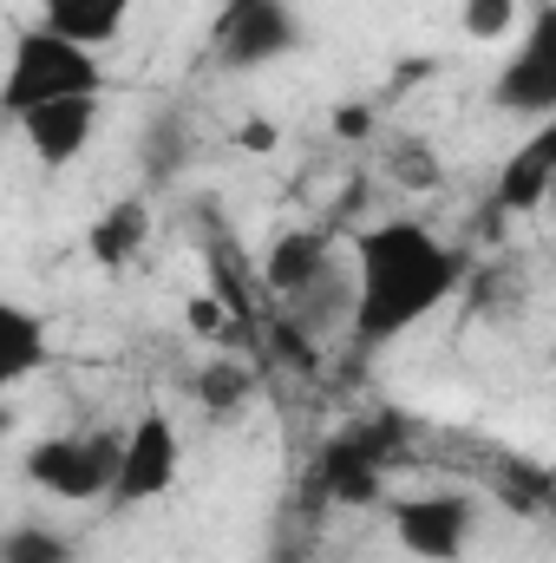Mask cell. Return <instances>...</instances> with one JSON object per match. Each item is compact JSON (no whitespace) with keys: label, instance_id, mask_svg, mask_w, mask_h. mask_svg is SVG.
Here are the masks:
<instances>
[{"label":"cell","instance_id":"obj_1","mask_svg":"<svg viewBox=\"0 0 556 563\" xmlns=\"http://www.w3.org/2000/svg\"><path fill=\"white\" fill-rule=\"evenodd\" d=\"M347 250H354V314H347L354 347H387V341L413 334L419 321L465 282V256L445 250L413 217L354 230Z\"/></svg>","mask_w":556,"mask_h":563},{"label":"cell","instance_id":"obj_2","mask_svg":"<svg viewBox=\"0 0 556 563\" xmlns=\"http://www.w3.org/2000/svg\"><path fill=\"white\" fill-rule=\"evenodd\" d=\"M105 92V73H99V53L46 33L40 20L13 33V53H7V73H0V112L20 119L33 106H53V99H99Z\"/></svg>","mask_w":556,"mask_h":563},{"label":"cell","instance_id":"obj_3","mask_svg":"<svg viewBox=\"0 0 556 563\" xmlns=\"http://www.w3.org/2000/svg\"><path fill=\"white\" fill-rule=\"evenodd\" d=\"M119 452H125V432H112V426H99V432H59V439H46V445L26 452V478L40 492L66 498V505H92V498L112 492Z\"/></svg>","mask_w":556,"mask_h":563},{"label":"cell","instance_id":"obj_4","mask_svg":"<svg viewBox=\"0 0 556 563\" xmlns=\"http://www.w3.org/2000/svg\"><path fill=\"white\" fill-rule=\"evenodd\" d=\"M301 46V20L288 0H230L223 20H216V59L230 73H249V66H269L281 53Z\"/></svg>","mask_w":556,"mask_h":563},{"label":"cell","instance_id":"obj_5","mask_svg":"<svg viewBox=\"0 0 556 563\" xmlns=\"http://www.w3.org/2000/svg\"><path fill=\"white\" fill-rule=\"evenodd\" d=\"M471 518H478L471 492H419L393 505V538L419 563H458L471 544Z\"/></svg>","mask_w":556,"mask_h":563},{"label":"cell","instance_id":"obj_6","mask_svg":"<svg viewBox=\"0 0 556 563\" xmlns=\"http://www.w3.org/2000/svg\"><path fill=\"white\" fill-rule=\"evenodd\" d=\"M177 478V426L164 407L138 413V426L125 432V452H119V478L105 492V505H151L164 498Z\"/></svg>","mask_w":556,"mask_h":563},{"label":"cell","instance_id":"obj_7","mask_svg":"<svg viewBox=\"0 0 556 563\" xmlns=\"http://www.w3.org/2000/svg\"><path fill=\"white\" fill-rule=\"evenodd\" d=\"M491 99L504 112H524V119H551L556 112V7H537L531 40L511 53V66L498 73Z\"/></svg>","mask_w":556,"mask_h":563},{"label":"cell","instance_id":"obj_8","mask_svg":"<svg viewBox=\"0 0 556 563\" xmlns=\"http://www.w3.org/2000/svg\"><path fill=\"white\" fill-rule=\"evenodd\" d=\"M26 144H33V157L46 164V170H59V164H73L92 132H99V99H53V106H33V112H20L13 119Z\"/></svg>","mask_w":556,"mask_h":563},{"label":"cell","instance_id":"obj_9","mask_svg":"<svg viewBox=\"0 0 556 563\" xmlns=\"http://www.w3.org/2000/svg\"><path fill=\"white\" fill-rule=\"evenodd\" d=\"M551 177H556V125H537V139H524L504 157V177H498V190H491L485 210H498V217H537L544 197H551Z\"/></svg>","mask_w":556,"mask_h":563},{"label":"cell","instance_id":"obj_10","mask_svg":"<svg viewBox=\"0 0 556 563\" xmlns=\"http://www.w3.org/2000/svg\"><path fill=\"white\" fill-rule=\"evenodd\" d=\"M334 263V230L327 223H314V230H281L276 243H269V256H263V288L269 295H301L308 282L321 276Z\"/></svg>","mask_w":556,"mask_h":563},{"label":"cell","instance_id":"obj_11","mask_svg":"<svg viewBox=\"0 0 556 563\" xmlns=\"http://www.w3.org/2000/svg\"><path fill=\"white\" fill-rule=\"evenodd\" d=\"M125 13H132V0H40V26L86 46V53L112 46L125 33Z\"/></svg>","mask_w":556,"mask_h":563},{"label":"cell","instance_id":"obj_12","mask_svg":"<svg viewBox=\"0 0 556 563\" xmlns=\"http://www.w3.org/2000/svg\"><path fill=\"white\" fill-rule=\"evenodd\" d=\"M144 236H151V203H144V197H119V203L86 230V256H92L99 269H125V263H138Z\"/></svg>","mask_w":556,"mask_h":563},{"label":"cell","instance_id":"obj_13","mask_svg":"<svg viewBox=\"0 0 556 563\" xmlns=\"http://www.w3.org/2000/svg\"><path fill=\"white\" fill-rule=\"evenodd\" d=\"M347 314H354V269H341V256L301 295H288V321L308 334H334V328H347Z\"/></svg>","mask_w":556,"mask_h":563},{"label":"cell","instance_id":"obj_14","mask_svg":"<svg viewBox=\"0 0 556 563\" xmlns=\"http://www.w3.org/2000/svg\"><path fill=\"white\" fill-rule=\"evenodd\" d=\"M40 367H46V321L0 295V400H7V387H20Z\"/></svg>","mask_w":556,"mask_h":563},{"label":"cell","instance_id":"obj_15","mask_svg":"<svg viewBox=\"0 0 556 563\" xmlns=\"http://www.w3.org/2000/svg\"><path fill=\"white\" fill-rule=\"evenodd\" d=\"M190 151H197V139H190V125L184 119H151L138 139V164L151 184H170L184 164H190Z\"/></svg>","mask_w":556,"mask_h":563},{"label":"cell","instance_id":"obj_16","mask_svg":"<svg viewBox=\"0 0 556 563\" xmlns=\"http://www.w3.org/2000/svg\"><path fill=\"white\" fill-rule=\"evenodd\" d=\"M498 498L511 505V511H524V518H544L551 511V472L537 465V459H518V452H504V465H498Z\"/></svg>","mask_w":556,"mask_h":563},{"label":"cell","instance_id":"obj_17","mask_svg":"<svg viewBox=\"0 0 556 563\" xmlns=\"http://www.w3.org/2000/svg\"><path fill=\"white\" fill-rule=\"evenodd\" d=\"M0 563H79V544L46 525H13L0 538Z\"/></svg>","mask_w":556,"mask_h":563},{"label":"cell","instance_id":"obj_18","mask_svg":"<svg viewBox=\"0 0 556 563\" xmlns=\"http://www.w3.org/2000/svg\"><path fill=\"white\" fill-rule=\"evenodd\" d=\"M249 394H256V374H249L243 361H210V367L197 374V400H203L210 413H236Z\"/></svg>","mask_w":556,"mask_h":563},{"label":"cell","instance_id":"obj_19","mask_svg":"<svg viewBox=\"0 0 556 563\" xmlns=\"http://www.w3.org/2000/svg\"><path fill=\"white\" fill-rule=\"evenodd\" d=\"M471 301H478V308H518V301H524V263H518V256L485 263V269L471 276Z\"/></svg>","mask_w":556,"mask_h":563},{"label":"cell","instance_id":"obj_20","mask_svg":"<svg viewBox=\"0 0 556 563\" xmlns=\"http://www.w3.org/2000/svg\"><path fill=\"white\" fill-rule=\"evenodd\" d=\"M458 20H465L471 40H504V33L518 26V0H465Z\"/></svg>","mask_w":556,"mask_h":563},{"label":"cell","instance_id":"obj_21","mask_svg":"<svg viewBox=\"0 0 556 563\" xmlns=\"http://www.w3.org/2000/svg\"><path fill=\"white\" fill-rule=\"evenodd\" d=\"M393 177H400L407 190H438V157L419 139H400L393 144Z\"/></svg>","mask_w":556,"mask_h":563},{"label":"cell","instance_id":"obj_22","mask_svg":"<svg viewBox=\"0 0 556 563\" xmlns=\"http://www.w3.org/2000/svg\"><path fill=\"white\" fill-rule=\"evenodd\" d=\"M269 347H276L281 367H294V374H314V334H308V328H294L288 314H281V321H269Z\"/></svg>","mask_w":556,"mask_h":563},{"label":"cell","instance_id":"obj_23","mask_svg":"<svg viewBox=\"0 0 556 563\" xmlns=\"http://www.w3.org/2000/svg\"><path fill=\"white\" fill-rule=\"evenodd\" d=\"M334 139H374V106H334Z\"/></svg>","mask_w":556,"mask_h":563},{"label":"cell","instance_id":"obj_24","mask_svg":"<svg viewBox=\"0 0 556 563\" xmlns=\"http://www.w3.org/2000/svg\"><path fill=\"white\" fill-rule=\"evenodd\" d=\"M190 328H197V334H216V341H223V301L197 295V301H190Z\"/></svg>","mask_w":556,"mask_h":563},{"label":"cell","instance_id":"obj_25","mask_svg":"<svg viewBox=\"0 0 556 563\" xmlns=\"http://www.w3.org/2000/svg\"><path fill=\"white\" fill-rule=\"evenodd\" d=\"M425 73H432V59H400V66H393V99H400V92H413Z\"/></svg>","mask_w":556,"mask_h":563},{"label":"cell","instance_id":"obj_26","mask_svg":"<svg viewBox=\"0 0 556 563\" xmlns=\"http://www.w3.org/2000/svg\"><path fill=\"white\" fill-rule=\"evenodd\" d=\"M243 144H249V151H276V125H269V119H249V125H243Z\"/></svg>","mask_w":556,"mask_h":563}]
</instances>
